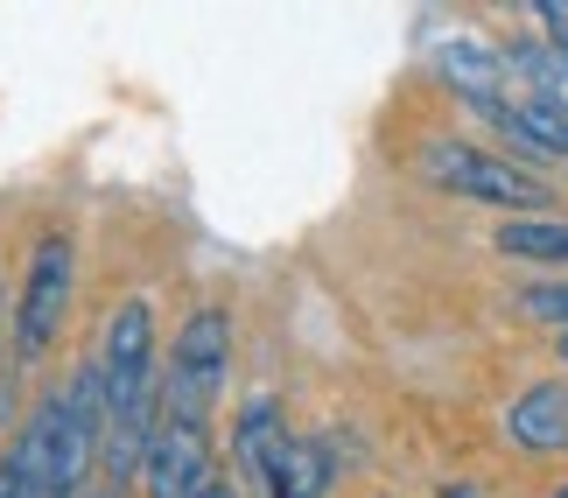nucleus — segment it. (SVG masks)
<instances>
[{
	"mask_svg": "<svg viewBox=\"0 0 568 498\" xmlns=\"http://www.w3.org/2000/svg\"><path fill=\"white\" fill-rule=\"evenodd\" d=\"M288 421H281V407L274 400H253L246 415L232 421V464H239V478H246L260 498H267V478H274V457L288 449Z\"/></svg>",
	"mask_w": 568,
	"mask_h": 498,
	"instance_id": "6e6552de",
	"label": "nucleus"
},
{
	"mask_svg": "<svg viewBox=\"0 0 568 498\" xmlns=\"http://www.w3.org/2000/svg\"><path fill=\"white\" fill-rule=\"evenodd\" d=\"M555 498H568V485H561V491H555Z\"/></svg>",
	"mask_w": 568,
	"mask_h": 498,
	"instance_id": "6ab92c4d",
	"label": "nucleus"
},
{
	"mask_svg": "<svg viewBox=\"0 0 568 498\" xmlns=\"http://www.w3.org/2000/svg\"><path fill=\"white\" fill-rule=\"evenodd\" d=\"M519 309H527L534 323H555V331L568 337V281H540V288H527Z\"/></svg>",
	"mask_w": 568,
	"mask_h": 498,
	"instance_id": "f8f14e48",
	"label": "nucleus"
},
{
	"mask_svg": "<svg viewBox=\"0 0 568 498\" xmlns=\"http://www.w3.org/2000/svg\"><path fill=\"white\" fill-rule=\"evenodd\" d=\"M506 141H519L527 155H548V162H568V113L561 105H548V99H491V105H477Z\"/></svg>",
	"mask_w": 568,
	"mask_h": 498,
	"instance_id": "0eeeda50",
	"label": "nucleus"
},
{
	"mask_svg": "<svg viewBox=\"0 0 568 498\" xmlns=\"http://www.w3.org/2000/svg\"><path fill=\"white\" fill-rule=\"evenodd\" d=\"M561 365H568V337H561Z\"/></svg>",
	"mask_w": 568,
	"mask_h": 498,
	"instance_id": "a211bd4d",
	"label": "nucleus"
},
{
	"mask_svg": "<svg viewBox=\"0 0 568 498\" xmlns=\"http://www.w3.org/2000/svg\"><path fill=\"white\" fill-rule=\"evenodd\" d=\"M506 436L527 457H568V386L561 379H534L527 394L506 407Z\"/></svg>",
	"mask_w": 568,
	"mask_h": 498,
	"instance_id": "423d86ee",
	"label": "nucleus"
},
{
	"mask_svg": "<svg viewBox=\"0 0 568 498\" xmlns=\"http://www.w3.org/2000/svg\"><path fill=\"white\" fill-rule=\"evenodd\" d=\"M498 253H513V260H568V218H513V225H498Z\"/></svg>",
	"mask_w": 568,
	"mask_h": 498,
	"instance_id": "9b49d317",
	"label": "nucleus"
},
{
	"mask_svg": "<svg viewBox=\"0 0 568 498\" xmlns=\"http://www.w3.org/2000/svg\"><path fill=\"white\" fill-rule=\"evenodd\" d=\"M225 373H232V316L217 309H190L176 344H169V373H162V415H183V421H211L217 394H225Z\"/></svg>",
	"mask_w": 568,
	"mask_h": 498,
	"instance_id": "7ed1b4c3",
	"label": "nucleus"
},
{
	"mask_svg": "<svg viewBox=\"0 0 568 498\" xmlns=\"http://www.w3.org/2000/svg\"><path fill=\"white\" fill-rule=\"evenodd\" d=\"M211 485V428L162 415L148 436V464H141V491L148 498H196Z\"/></svg>",
	"mask_w": 568,
	"mask_h": 498,
	"instance_id": "39448f33",
	"label": "nucleus"
},
{
	"mask_svg": "<svg viewBox=\"0 0 568 498\" xmlns=\"http://www.w3.org/2000/svg\"><path fill=\"white\" fill-rule=\"evenodd\" d=\"M534 21H540V35H548V50H561V57H568V0H540Z\"/></svg>",
	"mask_w": 568,
	"mask_h": 498,
	"instance_id": "ddd939ff",
	"label": "nucleus"
},
{
	"mask_svg": "<svg viewBox=\"0 0 568 498\" xmlns=\"http://www.w3.org/2000/svg\"><path fill=\"white\" fill-rule=\"evenodd\" d=\"M92 498H126V491H113V485H105V491H92Z\"/></svg>",
	"mask_w": 568,
	"mask_h": 498,
	"instance_id": "f3484780",
	"label": "nucleus"
},
{
	"mask_svg": "<svg viewBox=\"0 0 568 498\" xmlns=\"http://www.w3.org/2000/svg\"><path fill=\"white\" fill-rule=\"evenodd\" d=\"M196 498H246V491H239V485H225V478H211V485L196 491Z\"/></svg>",
	"mask_w": 568,
	"mask_h": 498,
	"instance_id": "2eb2a0df",
	"label": "nucleus"
},
{
	"mask_svg": "<svg viewBox=\"0 0 568 498\" xmlns=\"http://www.w3.org/2000/svg\"><path fill=\"white\" fill-rule=\"evenodd\" d=\"M443 498H477V491H470V485H449V491H443Z\"/></svg>",
	"mask_w": 568,
	"mask_h": 498,
	"instance_id": "dca6fc26",
	"label": "nucleus"
},
{
	"mask_svg": "<svg viewBox=\"0 0 568 498\" xmlns=\"http://www.w3.org/2000/svg\"><path fill=\"white\" fill-rule=\"evenodd\" d=\"M99 379H105V428H155L162 421V379H155V309L141 295H126L113 323H105V352H99Z\"/></svg>",
	"mask_w": 568,
	"mask_h": 498,
	"instance_id": "f257e3e1",
	"label": "nucleus"
},
{
	"mask_svg": "<svg viewBox=\"0 0 568 498\" xmlns=\"http://www.w3.org/2000/svg\"><path fill=\"white\" fill-rule=\"evenodd\" d=\"M422 176H428L435 190L470 197V204L519 211V218H548V204H555V190L540 183L534 169L491 155V148H477V141H428V148H422Z\"/></svg>",
	"mask_w": 568,
	"mask_h": 498,
	"instance_id": "f03ea898",
	"label": "nucleus"
},
{
	"mask_svg": "<svg viewBox=\"0 0 568 498\" xmlns=\"http://www.w3.org/2000/svg\"><path fill=\"white\" fill-rule=\"evenodd\" d=\"M435 78L456 84L470 105L506 99V50H485V42H443L435 50Z\"/></svg>",
	"mask_w": 568,
	"mask_h": 498,
	"instance_id": "1a4fd4ad",
	"label": "nucleus"
},
{
	"mask_svg": "<svg viewBox=\"0 0 568 498\" xmlns=\"http://www.w3.org/2000/svg\"><path fill=\"white\" fill-rule=\"evenodd\" d=\"M540 99H548V105H561V113H568V57L555 63V78H548V92H540Z\"/></svg>",
	"mask_w": 568,
	"mask_h": 498,
	"instance_id": "4468645a",
	"label": "nucleus"
},
{
	"mask_svg": "<svg viewBox=\"0 0 568 498\" xmlns=\"http://www.w3.org/2000/svg\"><path fill=\"white\" fill-rule=\"evenodd\" d=\"M331 491V457H323V443H288L274 457V478H267V498H323Z\"/></svg>",
	"mask_w": 568,
	"mask_h": 498,
	"instance_id": "9d476101",
	"label": "nucleus"
},
{
	"mask_svg": "<svg viewBox=\"0 0 568 498\" xmlns=\"http://www.w3.org/2000/svg\"><path fill=\"white\" fill-rule=\"evenodd\" d=\"M71 288H78V246L63 232H42L21 274V302H14V365H36L57 344L63 316H71Z\"/></svg>",
	"mask_w": 568,
	"mask_h": 498,
	"instance_id": "20e7f679",
	"label": "nucleus"
}]
</instances>
